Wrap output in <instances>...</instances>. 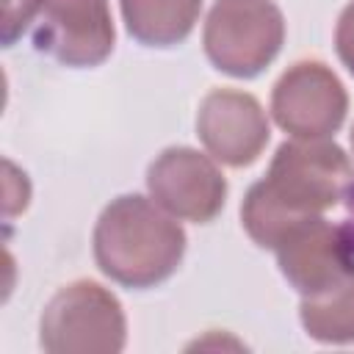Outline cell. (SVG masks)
<instances>
[{
  "mask_svg": "<svg viewBox=\"0 0 354 354\" xmlns=\"http://www.w3.org/2000/svg\"><path fill=\"white\" fill-rule=\"evenodd\" d=\"M91 243L97 268L130 290L166 282L185 254V232L174 216L138 194H124L105 205Z\"/></svg>",
  "mask_w": 354,
  "mask_h": 354,
  "instance_id": "6da1fadb",
  "label": "cell"
},
{
  "mask_svg": "<svg viewBox=\"0 0 354 354\" xmlns=\"http://www.w3.org/2000/svg\"><path fill=\"white\" fill-rule=\"evenodd\" d=\"M354 169L343 147L329 138H296L277 147L263 191L290 218L321 216L346 199Z\"/></svg>",
  "mask_w": 354,
  "mask_h": 354,
  "instance_id": "7a4b0ae2",
  "label": "cell"
},
{
  "mask_svg": "<svg viewBox=\"0 0 354 354\" xmlns=\"http://www.w3.org/2000/svg\"><path fill=\"white\" fill-rule=\"evenodd\" d=\"M282 41L285 17L274 0H216L202 30V47L213 69L241 80L266 72Z\"/></svg>",
  "mask_w": 354,
  "mask_h": 354,
  "instance_id": "3957f363",
  "label": "cell"
},
{
  "mask_svg": "<svg viewBox=\"0 0 354 354\" xmlns=\"http://www.w3.org/2000/svg\"><path fill=\"white\" fill-rule=\"evenodd\" d=\"M124 340V310L100 282L77 279L64 285L41 313L39 343L50 354H116Z\"/></svg>",
  "mask_w": 354,
  "mask_h": 354,
  "instance_id": "277c9868",
  "label": "cell"
},
{
  "mask_svg": "<svg viewBox=\"0 0 354 354\" xmlns=\"http://www.w3.org/2000/svg\"><path fill=\"white\" fill-rule=\"evenodd\" d=\"M346 111L348 94L321 61L288 66L271 88V116L293 138H329L346 122Z\"/></svg>",
  "mask_w": 354,
  "mask_h": 354,
  "instance_id": "5b68a950",
  "label": "cell"
},
{
  "mask_svg": "<svg viewBox=\"0 0 354 354\" xmlns=\"http://www.w3.org/2000/svg\"><path fill=\"white\" fill-rule=\"evenodd\" d=\"M147 191L169 216L194 224H210L227 202L221 169L191 147L163 149L147 169Z\"/></svg>",
  "mask_w": 354,
  "mask_h": 354,
  "instance_id": "8992f818",
  "label": "cell"
},
{
  "mask_svg": "<svg viewBox=\"0 0 354 354\" xmlns=\"http://www.w3.org/2000/svg\"><path fill=\"white\" fill-rule=\"evenodd\" d=\"M277 266L301 296H318L354 274V246L340 224L304 216L277 243Z\"/></svg>",
  "mask_w": 354,
  "mask_h": 354,
  "instance_id": "52a82bcc",
  "label": "cell"
},
{
  "mask_svg": "<svg viewBox=\"0 0 354 354\" xmlns=\"http://www.w3.org/2000/svg\"><path fill=\"white\" fill-rule=\"evenodd\" d=\"M33 44L64 66H100L116 44L108 0H44Z\"/></svg>",
  "mask_w": 354,
  "mask_h": 354,
  "instance_id": "ba28073f",
  "label": "cell"
},
{
  "mask_svg": "<svg viewBox=\"0 0 354 354\" xmlns=\"http://www.w3.org/2000/svg\"><path fill=\"white\" fill-rule=\"evenodd\" d=\"M196 136L213 160L243 169L263 155L271 127L263 105L252 94L238 88H213L199 102Z\"/></svg>",
  "mask_w": 354,
  "mask_h": 354,
  "instance_id": "9c48e42d",
  "label": "cell"
},
{
  "mask_svg": "<svg viewBox=\"0 0 354 354\" xmlns=\"http://www.w3.org/2000/svg\"><path fill=\"white\" fill-rule=\"evenodd\" d=\"M205 0H119L127 33L144 47L183 44L202 11Z\"/></svg>",
  "mask_w": 354,
  "mask_h": 354,
  "instance_id": "30bf717a",
  "label": "cell"
},
{
  "mask_svg": "<svg viewBox=\"0 0 354 354\" xmlns=\"http://www.w3.org/2000/svg\"><path fill=\"white\" fill-rule=\"evenodd\" d=\"M299 321L318 343H354V274L326 293L301 296Z\"/></svg>",
  "mask_w": 354,
  "mask_h": 354,
  "instance_id": "8fae6325",
  "label": "cell"
},
{
  "mask_svg": "<svg viewBox=\"0 0 354 354\" xmlns=\"http://www.w3.org/2000/svg\"><path fill=\"white\" fill-rule=\"evenodd\" d=\"M44 0H3V47H11L41 11Z\"/></svg>",
  "mask_w": 354,
  "mask_h": 354,
  "instance_id": "7c38bea8",
  "label": "cell"
},
{
  "mask_svg": "<svg viewBox=\"0 0 354 354\" xmlns=\"http://www.w3.org/2000/svg\"><path fill=\"white\" fill-rule=\"evenodd\" d=\"M335 50L340 64L348 69V75L354 77V0L340 11L337 17V28H335Z\"/></svg>",
  "mask_w": 354,
  "mask_h": 354,
  "instance_id": "4fadbf2b",
  "label": "cell"
},
{
  "mask_svg": "<svg viewBox=\"0 0 354 354\" xmlns=\"http://www.w3.org/2000/svg\"><path fill=\"white\" fill-rule=\"evenodd\" d=\"M343 205H346V218H343V224H340V227L346 230V235H348V241H351V246H354V183L348 185Z\"/></svg>",
  "mask_w": 354,
  "mask_h": 354,
  "instance_id": "5bb4252c",
  "label": "cell"
},
{
  "mask_svg": "<svg viewBox=\"0 0 354 354\" xmlns=\"http://www.w3.org/2000/svg\"><path fill=\"white\" fill-rule=\"evenodd\" d=\"M351 152H354V127H351Z\"/></svg>",
  "mask_w": 354,
  "mask_h": 354,
  "instance_id": "9a60e30c",
  "label": "cell"
}]
</instances>
